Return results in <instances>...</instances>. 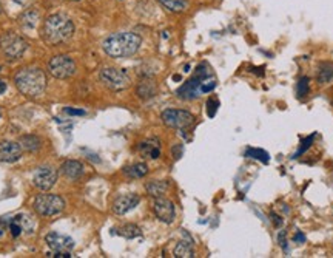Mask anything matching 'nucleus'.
<instances>
[{
    "mask_svg": "<svg viewBox=\"0 0 333 258\" xmlns=\"http://www.w3.org/2000/svg\"><path fill=\"white\" fill-rule=\"evenodd\" d=\"M211 78H213V71L210 65L207 62L199 64L193 78L176 90V96L184 101H193L204 93L213 91L216 88V81Z\"/></svg>",
    "mask_w": 333,
    "mask_h": 258,
    "instance_id": "obj_1",
    "label": "nucleus"
},
{
    "mask_svg": "<svg viewBox=\"0 0 333 258\" xmlns=\"http://www.w3.org/2000/svg\"><path fill=\"white\" fill-rule=\"evenodd\" d=\"M141 44H142L141 36L131 31H122V33H114L108 36L102 42V48L110 58L124 59V58H130L136 54L138 50L141 48Z\"/></svg>",
    "mask_w": 333,
    "mask_h": 258,
    "instance_id": "obj_2",
    "label": "nucleus"
},
{
    "mask_svg": "<svg viewBox=\"0 0 333 258\" xmlns=\"http://www.w3.org/2000/svg\"><path fill=\"white\" fill-rule=\"evenodd\" d=\"M74 34V24L73 21L62 14L56 13L47 17L42 27V38L50 45H59L68 42Z\"/></svg>",
    "mask_w": 333,
    "mask_h": 258,
    "instance_id": "obj_3",
    "label": "nucleus"
},
{
    "mask_svg": "<svg viewBox=\"0 0 333 258\" xmlns=\"http://www.w3.org/2000/svg\"><path fill=\"white\" fill-rule=\"evenodd\" d=\"M14 84L27 98H41L47 88V75L39 67H24L14 75Z\"/></svg>",
    "mask_w": 333,
    "mask_h": 258,
    "instance_id": "obj_4",
    "label": "nucleus"
},
{
    "mask_svg": "<svg viewBox=\"0 0 333 258\" xmlns=\"http://www.w3.org/2000/svg\"><path fill=\"white\" fill-rule=\"evenodd\" d=\"M28 50V42L17 33L8 31L0 36V51L8 61L21 59Z\"/></svg>",
    "mask_w": 333,
    "mask_h": 258,
    "instance_id": "obj_5",
    "label": "nucleus"
},
{
    "mask_svg": "<svg viewBox=\"0 0 333 258\" xmlns=\"http://www.w3.org/2000/svg\"><path fill=\"white\" fill-rule=\"evenodd\" d=\"M65 206H67L65 199L62 196L53 195V193H41L33 201L34 210L41 216H45V218H51V216L62 213Z\"/></svg>",
    "mask_w": 333,
    "mask_h": 258,
    "instance_id": "obj_6",
    "label": "nucleus"
},
{
    "mask_svg": "<svg viewBox=\"0 0 333 258\" xmlns=\"http://www.w3.org/2000/svg\"><path fill=\"white\" fill-rule=\"evenodd\" d=\"M76 61L67 54H57L48 62V71L56 79H70L76 75Z\"/></svg>",
    "mask_w": 333,
    "mask_h": 258,
    "instance_id": "obj_7",
    "label": "nucleus"
},
{
    "mask_svg": "<svg viewBox=\"0 0 333 258\" xmlns=\"http://www.w3.org/2000/svg\"><path fill=\"white\" fill-rule=\"evenodd\" d=\"M162 122L168 128L174 130H185L194 124V116L187 112V110H179V108H167L161 115Z\"/></svg>",
    "mask_w": 333,
    "mask_h": 258,
    "instance_id": "obj_8",
    "label": "nucleus"
},
{
    "mask_svg": "<svg viewBox=\"0 0 333 258\" xmlns=\"http://www.w3.org/2000/svg\"><path fill=\"white\" fill-rule=\"evenodd\" d=\"M99 79L101 82L113 90V91H122L125 88H128L130 85V78L128 75L124 71V70H119V68H113V67H107L104 68L101 73H99Z\"/></svg>",
    "mask_w": 333,
    "mask_h": 258,
    "instance_id": "obj_9",
    "label": "nucleus"
},
{
    "mask_svg": "<svg viewBox=\"0 0 333 258\" xmlns=\"http://www.w3.org/2000/svg\"><path fill=\"white\" fill-rule=\"evenodd\" d=\"M57 181V170L51 165H41L33 173V182L39 190L48 192Z\"/></svg>",
    "mask_w": 333,
    "mask_h": 258,
    "instance_id": "obj_10",
    "label": "nucleus"
},
{
    "mask_svg": "<svg viewBox=\"0 0 333 258\" xmlns=\"http://www.w3.org/2000/svg\"><path fill=\"white\" fill-rule=\"evenodd\" d=\"M153 210H154V215L158 216L159 221L165 223V224H171L176 218V209H174V204L164 198V196H159V198H154L153 201Z\"/></svg>",
    "mask_w": 333,
    "mask_h": 258,
    "instance_id": "obj_11",
    "label": "nucleus"
},
{
    "mask_svg": "<svg viewBox=\"0 0 333 258\" xmlns=\"http://www.w3.org/2000/svg\"><path fill=\"white\" fill-rule=\"evenodd\" d=\"M141 202V196L136 193H127V195H121L113 201V212L116 215H125L128 212H131L133 209H136V206Z\"/></svg>",
    "mask_w": 333,
    "mask_h": 258,
    "instance_id": "obj_12",
    "label": "nucleus"
},
{
    "mask_svg": "<svg viewBox=\"0 0 333 258\" xmlns=\"http://www.w3.org/2000/svg\"><path fill=\"white\" fill-rule=\"evenodd\" d=\"M22 147L14 141H2L0 142V162L13 164L22 158Z\"/></svg>",
    "mask_w": 333,
    "mask_h": 258,
    "instance_id": "obj_13",
    "label": "nucleus"
},
{
    "mask_svg": "<svg viewBox=\"0 0 333 258\" xmlns=\"http://www.w3.org/2000/svg\"><path fill=\"white\" fill-rule=\"evenodd\" d=\"M45 243L50 246L51 250H71L74 247V241L73 238L57 233V232H50L45 236Z\"/></svg>",
    "mask_w": 333,
    "mask_h": 258,
    "instance_id": "obj_14",
    "label": "nucleus"
},
{
    "mask_svg": "<svg viewBox=\"0 0 333 258\" xmlns=\"http://www.w3.org/2000/svg\"><path fill=\"white\" fill-rule=\"evenodd\" d=\"M138 150L147 159H158L161 156V141L158 138H148L139 142Z\"/></svg>",
    "mask_w": 333,
    "mask_h": 258,
    "instance_id": "obj_15",
    "label": "nucleus"
},
{
    "mask_svg": "<svg viewBox=\"0 0 333 258\" xmlns=\"http://www.w3.org/2000/svg\"><path fill=\"white\" fill-rule=\"evenodd\" d=\"M61 173L70 179V181H76L84 175V164L76 161V159H67L62 162L61 165Z\"/></svg>",
    "mask_w": 333,
    "mask_h": 258,
    "instance_id": "obj_16",
    "label": "nucleus"
},
{
    "mask_svg": "<svg viewBox=\"0 0 333 258\" xmlns=\"http://www.w3.org/2000/svg\"><path fill=\"white\" fill-rule=\"evenodd\" d=\"M136 95L147 101V99H151L158 95V84L151 79V78H144L139 84H138V88H136Z\"/></svg>",
    "mask_w": 333,
    "mask_h": 258,
    "instance_id": "obj_17",
    "label": "nucleus"
},
{
    "mask_svg": "<svg viewBox=\"0 0 333 258\" xmlns=\"http://www.w3.org/2000/svg\"><path fill=\"white\" fill-rule=\"evenodd\" d=\"M168 187H170L168 181H158V179L150 181V182L145 184V190H147V193H148L150 196H153V198L164 196V195L167 193Z\"/></svg>",
    "mask_w": 333,
    "mask_h": 258,
    "instance_id": "obj_18",
    "label": "nucleus"
},
{
    "mask_svg": "<svg viewBox=\"0 0 333 258\" xmlns=\"http://www.w3.org/2000/svg\"><path fill=\"white\" fill-rule=\"evenodd\" d=\"M19 144H21V147H22L24 150L33 153V152L41 150V147H42V139H41L39 136H36V135H24V136L19 139Z\"/></svg>",
    "mask_w": 333,
    "mask_h": 258,
    "instance_id": "obj_19",
    "label": "nucleus"
},
{
    "mask_svg": "<svg viewBox=\"0 0 333 258\" xmlns=\"http://www.w3.org/2000/svg\"><path fill=\"white\" fill-rule=\"evenodd\" d=\"M124 175H127L128 178H133V179H139V178H144L147 173H148V165L145 162H136V164H131V165H127L124 167Z\"/></svg>",
    "mask_w": 333,
    "mask_h": 258,
    "instance_id": "obj_20",
    "label": "nucleus"
},
{
    "mask_svg": "<svg viewBox=\"0 0 333 258\" xmlns=\"http://www.w3.org/2000/svg\"><path fill=\"white\" fill-rule=\"evenodd\" d=\"M11 219L16 221V223L21 226L22 232H25V233H33V232L36 230V221H34V218H33L31 215H28V213H19V215L13 216Z\"/></svg>",
    "mask_w": 333,
    "mask_h": 258,
    "instance_id": "obj_21",
    "label": "nucleus"
},
{
    "mask_svg": "<svg viewBox=\"0 0 333 258\" xmlns=\"http://www.w3.org/2000/svg\"><path fill=\"white\" fill-rule=\"evenodd\" d=\"M333 79V62H322L318 67V75H316V81L318 84H327Z\"/></svg>",
    "mask_w": 333,
    "mask_h": 258,
    "instance_id": "obj_22",
    "label": "nucleus"
},
{
    "mask_svg": "<svg viewBox=\"0 0 333 258\" xmlns=\"http://www.w3.org/2000/svg\"><path fill=\"white\" fill-rule=\"evenodd\" d=\"M173 255L178 258H193L194 256V247L191 244V241H179L173 250Z\"/></svg>",
    "mask_w": 333,
    "mask_h": 258,
    "instance_id": "obj_23",
    "label": "nucleus"
},
{
    "mask_svg": "<svg viewBox=\"0 0 333 258\" xmlns=\"http://www.w3.org/2000/svg\"><path fill=\"white\" fill-rule=\"evenodd\" d=\"M116 233L121 235V236H124V238H127V239H134V238H138V236L142 235V230H141L139 226L130 223V224H124V226H121V227L117 229Z\"/></svg>",
    "mask_w": 333,
    "mask_h": 258,
    "instance_id": "obj_24",
    "label": "nucleus"
},
{
    "mask_svg": "<svg viewBox=\"0 0 333 258\" xmlns=\"http://www.w3.org/2000/svg\"><path fill=\"white\" fill-rule=\"evenodd\" d=\"M159 4L170 13H182L187 10V0H159Z\"/></svg>",
    "mask_w": 333,
    "mask_h": 258,
    "instance_id": "obj_25",
    "label": "nucleus"
},
{
    "mask_svg": "<svg viewBox=\"0 0 333 258\" xmlns=\"http://www.w3.org/2000/svg\"><path fill=\"white\" fill-rule=\"evenodd\" d=\"M21 24L27 28H34L37 25V22L41 21V14L37 10H28L25 11L21 17H19Z\"/></svg>",
    "mask_w": 333,
    "mask_h": 258,
    "instance_id": "obj_26",
    "label": "nucleus"
},
{
    "mask_svg": "<svg viewBox=\"0 0 333 258\" xmlns=\"http://www.w3.org/2000/svg\"><path fill=\"white\" fill-rule=\"evenodd\" d=\"M245 156H247V158H253V159H256V161H261V162H264V164H267V162L270 161V156H268V153H267L265 150L253 149V147H250V149L245 150Z\"/></svg>",
    "mask_w": 333,
    "mask_h": 258,
    "instance_id": "obj_27",
    "label": "nucleus"
},
{
    "mask_svg": "<svg viewBox=\"0 0 333 258\" xmlns=\"http://www.w3.org/2000/svg\"><path fill=\"white\" fill-rule=\"evenodd\" d=\"M308 91H310V79H308L307 76H304V78H301V79L298 81V85H296V96H298L299 99H302V98H305V96L308 95Z\"/></svg>",
    "mask_w": 333,
    "mask_h": 258,
    "instance_id": "obj_28",
    "label": "nucleus"
},
{
    "mask_svg": "<svg viewBox=\"0 0 333 258\" xmlns=\"http://www.w3.org/2000/svg\"><path fill=\"white\" fill-rule=\"evenodd\" d=\"M218 107H219V101H218L216 98H210V99L207 101V115H208L210 118H213V116L216 115Z\"/></svg>",
    "mask_w": 333,
    "mask_h": 258,
    "instance_id": "obj_29",
    "label": "nucleus"
},
{
    "mask_svg": "<svg viewBox=\"0 0 333 258\" xmlns=\"http://www.w3.org/2000/svg\"><path fill=\"white\" fill-rule=\"evenodd\" d=\"M313 138H315V135H311V136L305 138V139L302 141V145L299 147V150H298V152L295 153V156H293V158H298V156H299L301 153H304V152H305V150H307V149H308V147L311 145V142H313Z\"/></svg>",
    "mask_w": 333,
    "mask_h": 258,
    "instance_id": "obj_30",
    "label": "nucleus"
},
{
    "mask_svg": "<svg viewBox=\"0 0 333 258\" xmlns=\"http://www.w3.org/2000/svg\"><path fill=\"white\" fill-rule=\"evenodd\" d=\"M47 256H54V258H70V256H73V255L70 253V250H53V252H50Z\"/></svg>",
    "mask_w": 333,
    "mask_h": 258,
    "instance_id": "obj_31",
    "label": "nucleus"
},
{
    "mask_svg": "<svg viewBox=\"0 0 333 258\" xmlns=\"http://www.w3.org/2000/svg\"><path fill=\"white\" fill-rule=\"evenodd\" d=\"M171 153H173V158H174V159H179V158L182 156V153H184V147H182V144H176V145H173V147H171Z\"/></svg>",
    "mask_w": 333,
    "mask_h": 258,
    "instance_id": "obj_32",
    "label": "nucleus"
},
{
    "mask_svg": "<svg viewBox=\"0 0 333 258\" xmlns=\"http://www.w3.org/2000/svg\"><path fill=\"white\" fill-rule=\"evenodd\" d=\"M278 239H279V244H281V247H282V249H285V246H287V239H285V232H284V230H281V232H279V235H278Z\"/></svg>",
    "mask_w": 333,
    "mask_h": 258,
    "instance_id": "obj_33",
    "label": "nucleus"
},
{
    "mask_svg": "<svg viewBox=\"0 0 333 258\" xmlns=\"http://www.w3.org/2000/svg\"><path fill=\"white\" fill-rule=\"evenodd\" d=\"M64 112H65L67 115H79V116L85 115V112H84V110H74V108H65Z\"/></svg>",
    "mask_w": 333,
    "mask_h": 258,
    "instance_id": "obj_34",
    "label": "nucleus"
},
{
    "mask_svg": "<svg viewBox=\"0 0 333 258\" xmlns=\"http://www.w3.org/2000/svg\"><path fill=\"white\" fill-rule=\"evenodd\" d=\"M7 221L5 219H0V238H2L7 233Z\"/></svg>",
    "mask_w": 333,
    "mask_h": 258,
    "instance_id": "obj_35",
    "label": "nucleus"
},
{
    "mask_svg": "<svg viewBox=\"0 0 333 258\" xmlns=\"http://www.w3.org/2000/svg\"><path fill=\"white\" fill-rule=\"evenodd\" d=\"M295 241H296V243H305V235H304L302 232H296Z\"/></svg>",
    "mask_w": 333,
    "mask_h": 258,
    "instance_id": "obj_36",
    "label": "nucleus"
},
{
    "mask_svg": "<svg viewBox=\"0 0 333 258\" xmlns=\"http://www.w3.org/2000/svg\"><path fill=\"white\" fill-rule=\"evenodd\" d=\"M270 216H271V221H273V223H275L276 226H281V224H282V219H281V218H279V216H278L276 213H271Z\"/></svg>",
    "mask_w": 333,
    "mask_h": 258,
    "instance_id": "obj_37",
    "label": "nucleus"
},
{
    "mask_svg": "<svg viewBox=\"0 0 333 258\" xmlns=\"http://www.w3.org/2000/svg\"><path fill=\"white\" fill-rule=\"evenodd\" d=\"M5 90H7V84L4 81H0V95H2Z\"/></svg>",
    "mask_w": 333,
    "mask_h": 258,
    "instance_id": "obj_38",
    "label": "nucleus"
},
{
    "mask_svg": "<svg viewBox=\"0 0 333 258\" xmlns=\"http://www.w3.org/2000/svg\"><path fill=\"white\" fill-rule=\"evenodd\" d=\"M70 2H81V0H70Z\"/></svg>",
    "mask_w": 333,
    "mask_h": 258,
    "instance_id": "obj_39",
    "label": "nucleus"
},
{
    "mask_svg": "<svg viewBox=\"0 0 333 258\" xmlns=\"http://www.w3.org/2000/svg\"><path fill=\"white\" fill-rule=\"evenodd\" d=\"M0 13H2V5H0Z\"/></svg>",
    "mask_w": 333,
    "mask_h": 258,
    "instance_id": "obj_40",
    "label": "nucleus"
},
{
    "mask_svg": "<svg viewBox=\"0 0 333 258\" xmlns=\"http://www.w3.org/2000/svg\"><path fill=\"white\" fill-rule=\"evenodd\" d=\"M0 118H2V110H0Z\"/></svg>",
    "mask_w": 333,
    "mask_h": 258,
    "instance_id": "obj_41",
    "label": "nucleus"
},
{
    "mask_svg": "<svg viewBox=\"0 0 333 258\" xmlns=\"http://www.w3.org/2000/svg\"><path fill=\"white\" fill-rule=\"evenodd\" d=\"M0 70H2V67H0Z\"/></svg>",
    "mask_w": 333,
    "mask_h": 258,
    "instance_id": "obj_42",
    "label": "nucleus"
}]
</instances>
